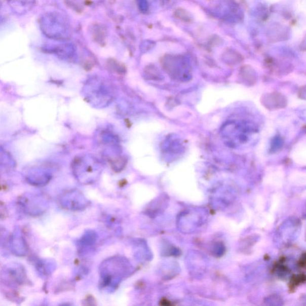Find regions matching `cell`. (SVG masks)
Segmentation results:
<instances>
[{
	"label": "cell",
	"instance_id": "obj_1",
	"mask_svg": "<svg viewBox=\"0 0 306 306\" xmlns=\"http://www.w3.org/2000/svg\"><path fill=\"white\" fill-rule=\"evenodd\" d=\"M13 12L19 15L26 14L34 8L35 0H8Z\"/></svg>",
	"mask_w": 306,
	"mask_h": 306
},
{
	"label": "cell",
	"instance_id": "obj_2",
	"mask_svg": "<svg viewBox=\"0 0 306 306\" xmlns=\"http://www.w3.org/2000/svg\"><path fill=\"white\" fill-rule=\"evenodd\" d=\"M14 165V160L12 159V156L5 150L0 147V166H12Z\"/></svg>",
	"mask_w": 306,
	"mask_h": 306
}]
</instances>
